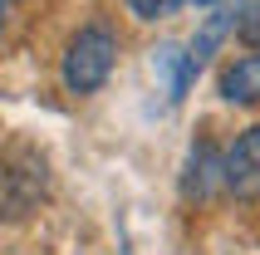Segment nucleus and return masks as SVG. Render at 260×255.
Returning <instances> with one entry per match:
<instances>
[{
	"label": "nucleus",
	"mask_w": 260,
	"mask_h": 255,
	"mask_svg": "<svg viewBox=\"0 0 260 255\" xmlns=\"http://www.w3.org/2000/svg\"><path fill=\"white\" fill-rule=\"evenodd\" d=\"M226 186V177H221V152L211 147V142H197L187 152V172H182V197L187 201H211Z\"/></svg>",
	"instance_id": "5"
},
{
	"label": "nucleus",
	"mask_w": 260,
	"mask_h": 255,
	"mask_svg": "<svg viewBox=\"0 0 260 255\" xmlns=\"http://www.w3.org/2000/svg\"><path fill=\"white\" fill-rule=\"evenodd\" d=\"M221 177H226V192H236L241 201L260 197V128H246L231 142V152L221 157Z\"/></svg>",
	"instance_id": "3"
},
{
	"label": "nucleus",
	"mask_w": 260,
	"mask_h": 255,
	"mask_svg": "<svg viewBox=\"0 0 260 255\" xmlns=\"http://www.w3.org/2000/svg\"><path fill=\"white\" fill-rule=\"evenodd\" d=\"M49 167L35 147H5L0 152V221H20L44 201Z\"/></svg>",
	"instance_id": "2"
},
{
	"label": "nucleus",
	"mask_w": 260,
	"mask_h": 255,
	"mask_svg": "<svg viewBox=\"0 0 260 255\" xmlns=\"http://www.w3.org/2000/svg\"><path fill=\"white\" fill-rule=\"evenodd\" d=\"M152 74H157L162 93H167V103H182V93L191 88V74H187V54L177 49V44H162L157 59H152Z\"/></svg>",
	"instance_id": "7"
},
{
	"label": "nucleus",
	"mask_w": 260,
	"mask_h": 255,
	"mask_svg": "<svg viewBox=\"0 0 260 255\" xmlns=\"http://www.w3.org/2000/svg\"><path fill=\"white\" fill-rule=\"evenodd\" d=\"M236 15H241V5H221V10H211L202 20V29H197L191 44H187V74H191V79L211 64V54L226 44V35H236Z\"/></svg>",
	"instance_id": "4"
},
{
	"label": "nucleus",
	"mask_w": 260,
	"mask_h": 255,
	"mask_svg": "<svg viewBox=\"0 0 260 255\" xmlns=\"http://www.w3.org/2000/svg\"><path fill=\"white\" fill-rule=\"evenodd\" d=\"M128 10L138 20H167V15L182 10V0H128Z\"/></svg>",
	"instance_id": "8"
},
{
	"label": "nucleus",
	"mask_w": 260,
	"mask_h": 255,
	"mask_svg": "<svg viewBox=\"0 0 260 255\" xmlns=\"http://www.w3.org/2000/svg\"><path fill=\"white\" fill-rule=\"evenodd\" d=\"M0 35H5V10H0Z\"/></svg>",
	"instance_id": "10"
},
{
	"label": "nucleus",
	"mask_w": 260,
	"mask_h": 255,
	"mask_svg": "<svg viewBox=\"0 0 260 255\" xmlns=\"http://www.w3.org/2000/svg\"><path fill=\"white\" fill-rule=\"evenodd\" d=\"M197 5H216V0H197Z\"/></svg>",
	"instance_id": "11"
},
{
	"label": "nucleus",
	"mask_w": 260,
	"mask_h": 255,
	"mask_svg": "<svg viewBox=\"0 0 260 255\" xmlns=\"http://www.w3.org/2000/svg\"><path fill=\"white\" fill-rule=\"evenodd\" d=\"M5 5H10V0H0V10H5Z\"/></svg>",
	"instance_id": "12"
},
{
	"label": "nucleus",
	"mask_w": 260,
	"mask_h": 255,
	"mask_svg": "<svg viewBox=\"0 0 260 255\" xmlns=\"http://www.w3.org/2000/svg\"><path fill=\"white\" fill-rule=\"evenodd\" d=\"M113 59H118V35L108 25H84L69 40L64 64H59L64 88L69 93H99L108 84V74H113Z\"/></svg>",
	"instance_id": "1"
},
{
	"label": "nucleus",
	"mask_w": 260,
	"mask_h": 255,
	"mask_svg": "<svg viewBox=\"0 0 260 255\" xmlns=\"http://www.w3.org/2000/svg\"><path fill=\"white\" fill-rule=\"evenodd\" d=\"M236 29H241L250 44H260V0H246V5H241V15H236Z\"/></svg>",
	"instance_id": "9"
},
{
	"label": "nucleus",
	"mask_w": 260,
	"mask_h": 255,
	"mask_svg": "<svg viewBox=\"0 0 260 255\" xmlns=\"http://www.w3.org/2000/svg\"><path fill=\"white\" fill-rule=\"evenodd\" d=\"M221 99L226 103H260V49L241 54L221 69Z\"/></svg>",
	"instance_id": "6"
}]
</instances>
